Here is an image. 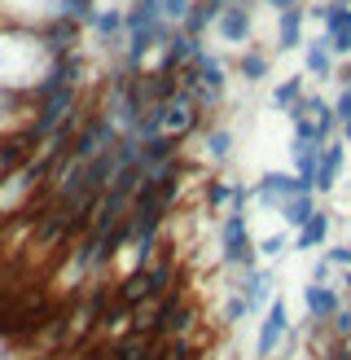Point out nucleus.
Segmentation results:
<instances>
[{
  "instance_id": "obj_1",
  "label": "nucleus",
  "mask_w": 351,
  "mask_h": 360,
  "mask_svg": "<svg viewBox=\"0 0 351 360\" xmlns=\"http://www.w3.org/2000/svg\"><path fill=\"white\" fill-rule=\"evenodd\" d=\"M79 31L48 35L27 27H0V93L53 97L58 88H66L70 75H75Z\"/></svg>"
},
{
  "instance_id": "obj_2",
  "label": "nucleus",
  "mask_w": 351,
  "mask_h": 360,
  "mask_svg": "<svg viewBox=\"0 0 351 360\" xmlns=\"http://www.w3.org/2000/svg\"><path fill=\"white\" fill-rule=\"evenodd\" d=\"M44 119H48V97L0 93V146H27V141H40Z\"/></svg>"
}]
</instances>
